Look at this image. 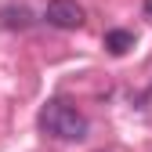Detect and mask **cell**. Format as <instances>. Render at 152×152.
Segmentation results:
<instances>
[{"mask_svg": "<svg viewBox=\"0 0 152 152\" xmlns=\"http://www.w3.org/2000/svg\"><path fill=\"white\" fill-rule=\"evenodd\" d=\"M145 18L152 22V0H145Z\"/></svg>", "mask_w": 152, "mask_h": 152, "instance_id": "obj_5", "label": "cell"}, {"mask_svg": "<svg viewBox=\"0 0 152 152\" xmlns=\"http://www.w3.org/2000/svg\"><path fill=\"white\" fill-rule=\"evenodd\" d=\"M40 127H44V134L58 138V141H83L87 138V116L80 109H72L69 102H47L40 112Z\"/></svg>", "mask_w": 152, "mask_h": 152, "instance_id": "obj_1", "label": "cell"}, {"mask_svg": "<svg viewBox=\"0 0 152 152\" xmlns=\"http://www.w3.org/2000/svg\"><path fill=\"white\" fill-rule=\"evenodd\" d=\"M0 22H4L7 29H26L29 26V11L26 7H4L0 11Z\"/></svg>", "mask_w": 152, "mask_h": 152, "instance_id": "obj_4", "label": "cell"}, {"mask_svg": "<svg viewBox=\"0 0 152 152\" xmlns=\"http://www.w3.org/2000/svg\"><path fill=\"white\" fill-rule=\"evenodd\" d=\"M44 18H47L54 29H80L87 22V15H83V7L76 4V0H47Z\"/></svg>", "mask_w": 152, "mask_h": 152, "instance_id": "obj_2", "label": "cell"}, {"mask_svg": "<svg viewBox=\"0 0 152 152\" xmlns=\"http://www.w3.org/2000/svg\"><path fill=\"white\" fill-rule=\"evenodd\" d=\"M105 47H109L112 54H127L130 47H134V33H127V29H112V33H105Z\"/></svg>", "mask_w": 152, "mask_h": 152, "instance_id": "obj_3", "label": "cell"}]
</instances>
